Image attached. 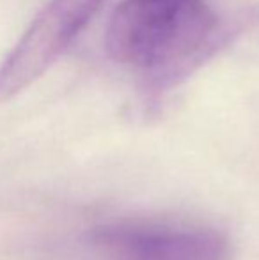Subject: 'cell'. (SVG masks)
I'll return each mask as SVG.
<instances>
[{"label":"cell","mask_w":259,"mask_h":260,"mask_svg":"<svg viewBox=\"0 0 259 260\" xmlns=\"http://www.w3.org/2000/svg\"><path fill=\"white\" fill-rule=\"evenodd\" d=\"M105 0H50L0 62V103L36 83L73 45Z\"/></svg>","instance_id":"3"},{"label":"cell","mask_w":259,"mask_h":260,"mask_svg":"<svg viewBox=\"0 0 259 260\" xmlns=\"http://www.w3.org/2000/svg\"><path fill=\"white\" fill-rule=\"evenodd\" d=\"M218 41V16L206 0H123L105 32L108 57L156 92L188 76Z\"/></svg>","instance_id":"1"},{"label":"cell","mask_w":259,"mask_h":260,"mask_svg":"<svg viewBox=\"0 0 259 260\" xmlns=\"http://www.w3.org/2000/svg\"><path fill=\"white\" fill-rule=\"evenodd\" d=\"M87 244L98 260H229L227 237L215 229L148 219L96 225Z\"/></svg>","instance_id":"2"}]
</instances>
